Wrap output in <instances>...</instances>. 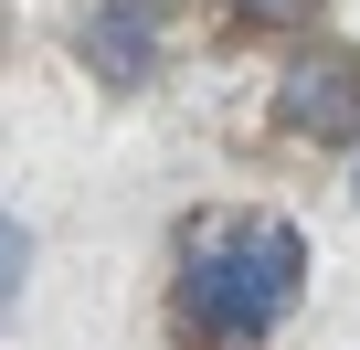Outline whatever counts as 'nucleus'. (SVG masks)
<instances>
[{"instance_id": "obj_2", "label": "nucleus", "mask_w": 360, "mask_h": 350, "mask_svg": "<svg viewBox=\"0 0 360 350\" xmlns=\"http://www.w3.org/2000/svg\"><path fill=\"white\" fill-rule=\"evenodd\" d=\"M286 127L349 138V127H360V64H349V54H307V64L286 75Z\"/></svg>"}, {"instance_id": "obj_1", "label": "nucleus", "mask_w": 360, "mask_h": 350, "mask_svg": "<svg viewBox=\"0 0 360 350\" xmlns=\"http://www.w3.org/2000/svg\"><path fill=\"white\" fill-rule=\"evenodd\" d=\"M297 297H307V234L265 202H202L169 234L159 276L169 350H255L297 318Z\"/></svg>"}, {"instance_id": "obj_3", "label": "nucleus", "mask_w": 360, "mask_h": 350, "mask_svg": "<svg viewBox=\"0 0 360 350\" xmlns=\"http://www.w3.org/2000/svg\"><path fill=\"white\" fill-rule=\"evenodd\" d=\"M223 11L244 22V32H297V22H318L328 0H223Z\"/></svg>"}, {"instance_id": "obj_4", "label": "nucleus", "mask_w": 360, "mask_h": 350, "mask_svg": "<svg viewBox=\"0 0 360 350\" xmlns=\"http://www.w3.org/2000/svg\"><path fill=\"white\" fill-rule=\"evenodd\" d=\"M22 265H32V244H22V223H11V213H0V308L22 297Z\"/></svg>"}]
</instances>
